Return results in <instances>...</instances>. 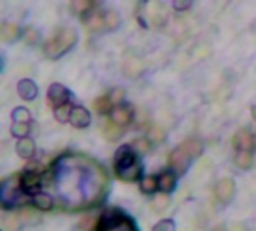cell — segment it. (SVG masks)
I'll use <instances>...</instances> for the list:
<instances>
[{
    "mask_svg": "<svg viewBox=\"0 0 256 231\" xmlns=\"http://www.w3.org/2000/svg\"><path fill=\"white\" fill-rule=\"evenodd\" d=\"M57 164L75 180L58 182L51 180L46 183L54 185L60 203L70 209H86L100 203L105 197L108 177L104 168L88 158L82 156H66L57 161Z\"/></svg>",
    "mask_w": 256,
    "mask_h": 231,
    "instance_id": "1",
    "label": "cell"
},
{
    "mask_svg": "<svg viewBox=\"0 0 256 231\" xmlns=\"http://www.w3.org/2000/svg\"><path fill=\"white\" fill-rule=\"evenodd\" d=\"M114 170L117 177L123 182H136L144 177L142 164L130 144H124L117 149L114 156Z\"/></svg>",
    "mask_w": 256,
    "mask_h": 231,
    "instance_id": "2",
    "label": "cell"
},
{
    "mask_svg": "<svg viewBox=\"0 0 256 231\" xmlns=\"http://www.w3.org/2000/svg\"><path fill=\"white\" fill-rule=\"evenodd\" d=\"M202 153V144L198 140H188L183 144H180L177 149H174L170 155V167L171 171H174L177 176H183L192 159L198 158Z\"/></svg>",
    "mask_w": 256,
    "mask_h": 231,
    "instance_id": "3",
    "label": "cell"
},
{
    "mask_svg": "<svg viewBox=\"0 0 256 231\" xmlns=\"http://www.w3.org/2000/svg\"><path fill=\"white\" fill-rule=\"evenodd\" d=\"M78 41V35L74 29L64 27L58 30L50 41L45 44V54L50 59H58L63 54H66Z\"/></svg>",
    "mask_w": 256,
    "mask_h": 231,
    "instance_id": "4",
    "label": "cell"
},
{
    "mask_svg": "<svg viewBox=\"0 0 256 231\" xmlns=\"http://www.w3.org/2000/svg\"><path fill=\"white\" fill-rule=\"evenodd\" d=\"M96 231H138L135 222L118 209H108L102 213Z\"/></svg>",
    "mask_w": 256,
    "mask_h": 231,
    "instance_id": "5",
    "label": "cell"
},
{
    "mask_svg": "<svg viewBox=\"0 0 256 231\" xmlns=\"http://www.w3.org/2000/svg\"><path fill=\"white\" fill-rule=\"evenodd\" d=\"M20 192H22V191H21V186H20V177L18 176H14L12 179L3 180L2 188H0L2 206L4 209L14 207L20 200Z\"/></svg>",
    "mask_w": 256,
    "mask_h": 231,
    "instance_id": "6",
    "label": "cell"
},
{
    "mask_svg": "<svg viewBox=\"0 0 256 231\" xmlns=\"http://www.w3.org/2000/svg\"><path fill=\"white\" fill-rule=\"evenodd\" d=\"M44 185V179L40 176V173L32 170L28 167V170H26L22 173V176L20 177V186L21 191L27 195H36L40 192V188Z\"/></svg>",
    "mask_w": 256,
    "mask_h": 231,
    "instance_id": "7",
    "label": "cell"
},
{
    "mask_svg": "<svg viewBox=\"0 0 256 231\" xmlns=\"http://www.w3.org/2000/svg\"><path fill=\"white\" fill-rule=\"evenodd\" d=\"M46 96H48L50 104L54 108H58V107L69 104V101L72 99V92L60 83H52L46 92Z\"/></svg>",
    "mask_w": 256,
    "mask_h": 231,
    "instance_id": "8",
    "label": "cell"
},
{
    "mask_svg": "<svg viewBox=\"0 0 256 231\" xmlns=\"http://www.w3.org/2000/svg\"><path fill=\"white\" fill-rule=\"evenodd\" d=\"M132 119H134V108L128 104L117 105L111 111V122L116 123L117 126H126L132 122Z\"/></svg>",
    "mask_w": 256,
    "mask_h": 231,
    "instance_id": "9",
    "label": "cell"
},
{
    "mask_svg": "<svg viewBox=\"0 0 256 231\" xmlns=\"http://www.w3.org/2000/svg\"><path fill=\"white\" fill-rule=\"evenodd\" d=\"M232 144L237 152H250L255 147V137L248 129H242L236 132L232 138Z\"/></svg>",
    "mask_w": 256,
    "mask_h": 231,
    "instance_id": "10",
    "label": "cell"
},
{
    "mask_svg": "<svg viewBox=\"0 0 256 231\" xmlns=\"http://www.w3.org/2000/svg\"><path fill=\"white\" fill-rule=\"evenodd\" d=\"M216 197L220 203L226 204L230 203L232 198H234V194H236V183L232 179H222L219 180V183L216 185Z\"/></svg>",
    "mask_w": 256,
    "mask_h": 231,
    "instance_id": "11",
    "label": "cell"
},
{
    "mask_svg": "<svg viewBox=\"0 0 256 231\" xmlns=\"http://www.w3.org/2000/svg\"><path fill=\"white\" fill-rule=\"evenodd\" d=\"M69 122L75 128H80V129L81 128H87L90 125V122H92V114H90V111L87 108L76 105L72 110V114H70Z\"/></svg>",
    "mask_w": 256,
    "mask_h": 231,
    "instance_id": "12",
    "label": "cell"
},
{
    "mask_svg": "<svg viewBox=\"0 0 256 231\" xmlns=\"http://www.w3.org/2000/svg\"><path fill=\"white\" fill-rule=\"evenodd\" d=\"M16 92H18V95H20L21 99H24V101H33L38 96V86L34 84V81H32L28 78H24V80H20L18 81Z\"/></svg>",
    "mask_w": 256,
    "mask_h": 231,
    "instance_id": "13",
    "label": "cell"
},
{
    "mask_svg": "<svg viewBox=\"0 0 256 231\" xmlns=\"http://www.w3.org/2000/svg\"><path fill=\"white\" fill-rule=\"evenodd\" d=\"M15 152L22 159H32L34 156V152H36L34 141L32 138H28V137L18 140V143L15 146Z\"/></svg>",
    "mask_w": 256,
    "mask_h": 231,
    "instance_id": "14",
    "label": "cell"
},
{
    "mask_svg": "<svg viewBox=\"0 0 256 231\" xmlns=\"http://www.w3.org/2000/svg\"><path fill=\"white\" fill-rule=\"evenodd\" d=\"M158 180H159V189L164 191L165 194H170L176 189V185H177V174L171 170L168 171H164L162 174L158 176Z\"/></svg>",
    "mask_w": 256,
    "mask_h": 231,
    "instance_id": "15",
    "label": "cell"
},
{
    "mask_svg": "<svg viewBox=\"0 0 256 231\" xmlns=\"http://www.w3.org/2000/svg\"><path fill=\"white\" fill-rule=\"evenodd\" d=\"M32 203L36 209L42 210V212H46V210H51L52 206H54V200L50 194L46 192H39L36 195L32 197Z\"/></svg>",
    "mask_w": 256,
    "mask_h": 231,
    "instance_id": "16",
    "label": "cell"
},
{
    "mask_svg": "<svg viewBox=\"0 0 256 231\" xmlns=\"http://www.w3.org/2000/svg\"><path fill=\"white\" fill-rule=\"evenodd\" d=\"M86 23L88 26V29L92 30H102L105 29V21H104V14L99 11H90L86 15Z\"/></svg>",
    "mask_w": 256,
    "mask_h": 231,
    "instance_id": "17",
    "label": "cell"
},
{
    "mask_svg": "<svg viewBox=\"0 0 256 231\" xmlns=\"http://www.w3.org/2000/svg\"><path fill=\"white\" fill-rule=\"evenodd\" d=\"M140 186H141V191L146 192V194H153L159 189V180H158V176H144L141 180H140Z\"/></svg>",
    "mask_w": 256,
    "mask_h": 231,
    "instance_id": "18",
    "label": "cell"
},
{
    "mask_svg": "<svg viewBox=\"0 0 256 231\" xmlns=\"http://www.w3.org/2000/svg\"><path fill=\"white\" fill-rule=\"evenodd\" d=\"M234 164L242 170H249L254 164V156L250 152H238L234 158Z\"/></svg>",
    "mask_w": 256,
    "mask_h": 231,
    "instance_id": "19",
    "label": "cell"
},
{
    "mask_svg": "<svg viewBox=\"0 0 256 231\" xmlns=\"http://www.w3.org/2000/svg\"><path fill=\"white\" fill-rule=\"evenodd\" d=\"M104 21H105V29L106 30H116L122 23L120 15L116 11H105L104 12Z\"/></svg>",
    "mask_w": 256,
    "mask_h": 231,
    "instance_id": "20",
    "label": "cell"
},
{
    "mask_svg": "<svg viewBox=\"0 0 256 231\" xmlns=\"http://www.w3.org/2000/svg\"><path fill=\"white\" fill-rule=\"evenodd\" d=\"M2 38L4 41H15L20 36V27L16 24H10V23H4L2 24Z\"/></svg>",
    "mask_w": 256,
    "mask_h": 231,
    "instance_id": "21",
    "label": "cell"
},
{
    "mask_svg": "<svg viewBox=\"0 0 256 231\" xmlns=\"http://www.w3.org/2000/svg\"><path fill=\"white\" fill-rule=\"evenodd\" d=\"M94 108H96V111L98 113H100V114H111V111H112V108H114V104L111 102V99H110V96H100L99 99H96L94 101Z\"/></svg>",
    "mask_w": 256,
    "mask_h": 231,
    "instance_id": "22",
    "label": "cell"
},
{
    "mask_svg": "<svg viewBox=\"0 0 256 231\" xmlns=\"http://www.w3.org/2000/svg\"><path fill=\"white\" fill-rule=\"evenodd\" d=\"M72 110H74V107H72L70 104H66V105H63V107L54 108V117H56V120L60 122V123L69 122L70 114H72Z\"/></svg>",
    "mask_w": 256,
    "mask_h": 231,
    "instance_id": "23",
    "label": "cell"
},
{
    "mask_svg": "<svg viewBox=\"0 0 256 231\" xmlns=\"http://www.w3.org/2000/svg\"><path fill=\"white\" fill-rule=\"evenodd\" d=\"M12 119H14V123H30L32 120V114L27 108L24 107H16L14 111H12Z\"/></svg>",
    "mask_w": 256,
    "mask_h": 231,
    "instance_id": "24",
    "label": "cell"
},
{
    "mask_svg": "<svg viewBox=\"0 0 256 231\" xmlns=\"http://www.w3.org/2000/svg\"><path fill=\"white\" fill-rule=\"evenodd\" d=\"M28 132H30V125L28 123H14L10 126V134L14 137H16L18 140L26 138Z\"/></svg>",
    "mask_w": 256,
    "mask_h": 231,
    "instance_id": "25",
    "label": "cell"
},
{
    "mask_svg": "<svg viewBox=\"0 0 256 231\" xmlns=\"http://www.w3.org/2000/svg\"><path fill=\"white\" fill-rule=\"evenodd\" d=\"M70 8L75 11V14H86L87 15L92 11L93 3L88 0H75V2H72Z\"/></svg>",
    "mask_w": 256,
    "mask_h": 231,
    "instance_id": "26",
    "label": "cell"
},
{
    "mask_svg": "<svg viewBox=\"0 0 256 231\" xmlns=\"http://www.w3.org/2000/svg\"><path fill=\"white\" fill-rule=\"evenodd\" d=\"M130 146H132V149H134L138 155H141V153H146V152L150 149V141H148L147 138H138V140H135Z\"/></svg>",
    "mask_w": 256,
    "mask_h": 231,
    "instance_id": "27",
    "label": "cell"
},
{
    "mask_svg": "<svg viewBox=\"0 0 256 231\" xmlns=\"http://www.w3.org/2000/svg\"><path fill=\"white\" fill-rule=\"evenodd\" d=\"M153 231H176V224L172 219H162L153 227Z\"/></svg>",
    "mask_w": 256,
    "mask_h": 231,
    "instance_id": "28",
    "label": "cell"
},
{
    "mask_svg": "<svg viewBox=\"0 0 256 231\" xmlns=\"http://www.w3.org/2000/svg\"><path fill=\"white\" fill-rule=\"evenodd\" d=\"M123 95H124V92L122 90V89H114V90H111L110 92V99H111V102L114 104V107H117V105H120V102H122V99H123Z\"/></svg>",
    "mask_w": 256,
    "mask_h": 231,
    "instance_id": "29",
    "label": "cell"
},
{
    "mask_svg": "<svg viewBox=\"0 0 256 231\" xmlns=\"http://www.w3.org/2000/svg\"><path fill=\"white\" fill-rule=\"evenodd\" d=\"M24 39H26L27 44H34L38 41V32L33 30V29H27L24 32Z\"/></svg>",
    "mask_w": 256,
    "mask_h": 231,
    "instance_id": "30",
    "label": "cell"
},
{
    "mask_svg": "<svg viewBox=\"0 0 256 231\" xmlns=\"http://www.w3.org/2000/svg\"><path fill=\"white\" fill-rule=\"evenodd\" d=\"M190 2H184V0H177V2H174L172 3V6H174V9H177V11H184V9H188V8H190Z\"/></svg>",
    "mask_w": 256,
    "mask_h": 231,
    "instance_id": "31",
    "label": "cell"
},
{
    "mask_svg": "<svg viewBox=\"0 0 256 231\" xmlns=\"http://www.w3.org/2000/svg\"><path fill=\"white\" fill-rule=\"evenodd\" d=\"M252 116H254V119L256 120V105H254V107H252Z\"/></svg>",
    "mask_w": 256,
    "mask_h": 231,
    "instance_id": "32",
    "label": "cell"
},
{
    "mask_svg": "<svg viewBox=\"0 0 256 231\" xmlns=\"http://www.w3.org/2000/svg\"><path fill=\"white\" fill-rule=\"evenodd\" d=\"M218 231H225V230H218Z\"/></svg>",
    "mask_w": 256,
    "mask_h": 231,
    "instance_id": "33",
    "label": "cell"
}]
</instances>
